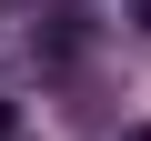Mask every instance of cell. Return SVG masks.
<instances>
[{
	"label": "cell",
	"instance_id": "1",
	"mask_svg": "<svg viewBox=\"0 0 151 141\" xmlns=\"http://www.w3.org/2000/svg\"><path fill=\"white\" fill-rule=\"evenodd\" d=\"M0 141H20V111H10V101H0Z\"/></svg>",
	"mask_w": 151,
	"mask_h": 141
},
{
	"label": "cell",
	"instance_id": "2",
	"mask_svg": "<svg viewBox=\"0 0 151 141\" xmlns=\"http://www.w3.org/2000/svg\"><path fill=\"white\" fill-rule=\"evenodd\" d=\"M121 141H151V121H131V131H121Z\"/></svg>",
	"mask_w": 151,
	"mask_h": 141
},
{
	"label": "cell",
	"instance_id": "3",
	"mask_svg": "<svg viewBox=\"0 0 151 141\" xmlns=\"http://www.w3.org/2000/svg\"><path fill=\"white\" fill-rule=\"evenodd\" d=\"M141 30H151V0H141Z\"/></svg>",
	"mask_w": 151,
	"mask_h": 141
}]
</instances>
